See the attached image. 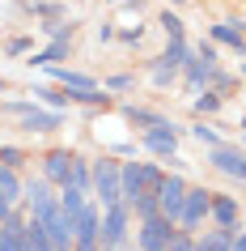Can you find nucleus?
<instances>
[{"label":"nucleus","mask_w":246,"mask_h":251,"mask_svg":"<svg viewBox=\"0 0 246 251\" xmlns=\"http://www.w3.org/2000/svg\"><path fill=\"white\" fill-rule=\"evenodd\" d=\"M132 230H136V217H132L128 200H115L102 209V230H98V243L106 247H128L132 243Z\"/></svg>","instance_id":"f257e3e1"},{"label":"nucleus","mask_w":246,"mask_h":251,"mask_svg":"<svg viewBox=\"0 0 246 251\" xmlns=\"http://www.w3.org/2000/svg\"><path fill=\"white\" fill-rule=\"evenodd\" d=\"M161 166L157 162H119V192H123V200H136L144 196V192H157V183H161Z\"/></svg>","instance_id":"f03ea898"},{"label":"nucleus","mask_w":246,"mask_h":251,"mask_svg":"<svg viewBox=\"0 0 246 251\" xmlns=\"http://www.w3.org/2000/svg\"><path fill=\"white\" fill-rule=\"evenodd\" d=\"M98 230H102V204L89 196V200H85V209L72 217V251H102Z\"/></svg>","instance_id":"7ed1b4c3"},{"label":"nucleus","mask_w":246,"mask_h":251,"mask_svg":"<svg viewBox=\"0 0 246 251\" xmlns=\"http://www.w3.org/2000/svg\"><path fill=\"white\" fill-rule=\"evenodd\" d=\"M89 196L98 200V204H115V200H123V192H119V158H111V153H102V158H93V183H89Z\"/></svg>","instance_id":"20e7f679"},{"label":"nucleus","mask_w":246,"mask_h":251,"mask_svg":"<svg viewBox=\"0 0 246 251\" xmlns=\"http://www.w3.org/2000/svg\"><path fill=\"white\" fill-rule=\"evenodd\" d=\"M208 204H212V192L208 187H187V196H182V209H179V230H187V234H200L208 222Z\"/></svg>","instance_id":"39448f33"},{"label":"nucleus","mask_w":246,"mask_h":251,"mask_svg":"<svg viewBox=\"0 0 246 251\" xmlns=\"http://www.w3.org/2000/svg\"><path fill=\"white\" fill-rule=\"evenodd\" d=\"M174 230H179V226L170 222L166 213H153V217H140L132 234H136V247H140V251H161V247L170 243Z\"/></svg>","instance_id":"423d86ee"},{"label":"nucleus","mask_w":246,"mask_h":251,"mask_svg":"<svg viewBox=\"0 0 246 251\" xmlns=\"http://www.w3.org/2000/svg\"><path fill=\"white\" fill-rule=\"evenodd\" d=\"M140 145L153 153V158L170 162V158H179V128L170 124V119H161V124H153V128H144L140 132Z\"/></svg>","instance_id":"0eeeda50"},{"label":"nucleus","mask_w":246,"mask_h":251,"mask_svg":"<svg viewBox=\"0 0 246 251\" xmlns=\"http://www.w3.org/2000/svg\"><path fill=\"white\" fill-rule=\"evenodd\" d=\"M208 166L212 171H221L225 179H238V183H246V149H238V145H212L208 149Z\"/></svg>","instance_id":"6e6552de"},{"label":"nucleus","mask_w":246,"mask_h":251,"mask_svg":"<svg viewBox=\"0 0 246 251\" xmlns=\"http://www.w3.org/2000/svg\"><path fill=\"white\" fill-rule=\"evenodd\" d=\"M187 179L182 175H161V183H157V209L166 213L170 222H179V209H182V196H187Z\"/></svg>","instance_id":"1a4fd4ad"},{"label":"nucleus","mask_w":246,"mask_h":251,"mask_svg":"<svg viewBox=\"0 0 246 251\" xmlns=\"http://www.w3.org/2000/svg\"><path fill=\"white\" fill-rule=\"evenodd\" d=\"M72 162H77V153H72V149H47V153H43V166H39V175L43 179H47V183H68V175H72Z\"/></svg>","instance_id":"9d476101"},{"label":"nucleus","mask_w":246,"mask_h":251,"mask_svg":"<svg viewBox=\"0 0 246 251\" xmlns=\"http://www.w3.org/2000/svg\"><path fill=\"white\" fill-rule=\"evenodd\" d=\"M26 222H30V213L22 204L0 222V251H22L26 247Z\"/></svg>","instance_id":"9b49d317"},{"label":"nucleus","mask_w":246,"mask_h":251,"mask_svg":"<svg viewBox=\"0 0 246 251\" xmlns=\"http://www.w3.org/2000/svg\"><path fill=\"white\" fill-rule=\"evenodd\" d=\"M217 60H204V55H195L191 51V60L182 64V81L191 85V90H212V81H217Z\"/></svg>","instance_id":"f8f14e48"},{"label":"nucleus","mask_w":246,"mask_h":251,"mask_svg":"<svg viewBox=\"0 0 246 251\" xmlns=\"http://www.w3.org/2000/svg\"><path fill=\"white\" fill-rule=\"evenodd\" d=\"M208 39L221 43V47H233V51L246 60V26L242 22H229V17H225V22H212V26H208Z\"/></svg>","instance_id":"ddd939ff"},{"label":"nucleus","mask_w":246,"mask_h":251,"mask_svg":"<svg viewBox=\"0 0 246 251\" xmlns=\"http://www.w3.org/2000/svg\"><path fill=\"white\" fill-rule=\"evenodd\" d=\"M208 222L221 226V230H238V196H225V192H212V204H208Z\"/></svg>","instance_id":"4468645a"},{"label":"nucleus","mask_w":246,"mask_h":251,"mask_svg":"<svg viewBox=\"0 0 246 251\" xmlns=\"http://www.w3.org/2000/svg\"><path fill=\"white\" fill-rule=\"evenodd\" d=\"M60 124H64V111H51V106H30L26 115H22V132H55V128H60Z\"/></svg>","instance_id":"2eb2a0df"},{"label":"nucleus","mask_w":246,"mask_h":251,"mask_svg":"<svg viewBox=\"0 0 246 251\" xmlns=\"http://www.w3.org/2000/svg\"><path fill=\"white\" fill-rule=\"evenodd\" d=\"M72 55V39H51L43 51H30L26 64L30 68H47V64H60V60H68Z\"/></svg>","instance_id":"dca6fc26"},{"label":"nucleus","mask_w":246,"mask_h":251,"mask_svg":"<svg viewBox=\"0 0 246 251\" xmlns=\"http://www.w3.org/2000/svg\"><path fill=\"white\" fill-rule=\"evenodd\" d=\"M30 94H34V102L51 106V111H68V106H72V102H68V90H64V85H47V81H34V90H30Z\"/></svg>","instance_id":"f3484780"},{"label":"nucleus","mask_w":246,"mask_h":251,"mask_svg":"<svg viewBox=\"0 0 246 251\" xmlns=\"http://www.w3.org/2000/svg\"><path fill=\"white\" fill-rule=\"evenodd\" d=\"M195 251H233V230H221V226L200 230L195 234Z\"/></svg>","instance_id":"a211bd4d"},{"label":"nucleus","mask_w":246,"mask_h":251,"mask_svg":"<svg viewBox=\"0 0 246 251\" xmlns=\"http://www.w3.org/2000/svg\"><path fill=\"white\" fill-rule=\"evenodd\" d=\"M22 183H26V175H22V171L0 166V196L9 200V204H22Z\"/></svg>","instance_id":"6ab92c4d"},{"label":"nucleus","mask_w":246,"mask_h":251,"mask_svg":"<svg viewBox=\"0 0 246 251\" xmlns=\"http://www.w3.org/2000/svg\"><path fill=\"white\" fill-rule=\"evenodd\" d=\"M55 192H60V209L68 213V222H72V217L85 209V200H89V192H81V187H72V183H60Z\"/></svg>","instance_id":"aec40b11"},{"label":"nucleus","mask_w":246,"mask_h":251,"mask_svg":"<svg viewBox=\"0 0 246 251\" xmlns=\"http://www.w3.org/2000/svg\"><path fill=\"white\" fill-rule=\"evenodd\" d=\"M157 60H161V64H170V68H179V73H182V64L191 60V43H187V39H170V43H166V51L157 55Z\"/></svg>","instance_id":"412c9836"},{"label":"nucleus","mask_w":246,"mask_h":251,"mask_svg":"<svg viewBox=\"0 0 246 251\" xmlns=\"http://www.w3.org/2000/svg\"><path fill=\"white\" fill-rule=\"evenodd\" d=\"M221 102H225V94H217V90H200L191 106H195V115H200V119H212V115L221 111Z\"/></svg>","instance_id":"4be33fe9"},{"label":"nucleus","mask_w":246,"mask_h":251,"mask_svg":"<svg viewBox=\"0 0 246 251\" xmlns=\"http://www.w3.org/2000/svg\"><path fill=\"white\" fill-rule=\"evenodd\" d=\"M123 119H128L132 128H153V124H161L166 115H157V111H149V106H123Z\"/></svg>","instance_id":"5701e85b"},{"label":"nucleus","mask_w":246,"mask_h":251,"mask_svg":"<svg viewBox=\"0 0 246 251\" xmlns=\"http://www.w3.org/2000/svg\"><path fill=\"white\" fill-rule=\"evenodd\" d=\"M68 183L81 187V192H89V183H93V158H81V153H77V162H72V175H68Z\"/></svg>","instance_id":"b1692460"},{"label":"nucleus","mask_w":246,"mask_h":251,"mask_svg":"<svg viewBox=\"0 0 246 251\" xmlns=\"http://www.w3.org/2000/svg\"><path fill=\"white\" fill-rule=\"evenodd\" d=\"M26 247H30V251H51V238H47L43 222H34V217L26 222Z\"/></svg>","instance_id":"393cba45"},{"label":"nucleus","mask_w":246,"mask_h":251,"mask_svg":"<svg viewBox=\"0 0 246 251\" xmlns=\"http://www.w3.org/2000/svg\"><path fill=\"white\" fill-rule=\"evenodd\" d=\"M149 77H153L157 90H170V85L179 81V68H170V64H161V60H153V64H149Z\"/></svg>","instance_id":"a878e982"},{"label":"nucleus","mask_w":246,"mask_h":251,"mask_svg":"<svg viewBox=\"0 0 246 251\" xmlns=\"http://www.w3.org/2000/svg\"><path fill=\"white\" fill-rule=\"evenodd\" d=\"M191 136L200 141V145H208V149H212V145H221L217 124H208V119H195V124H191Z\"/></svg>","instance_id":"bb28decb"},{"label":"nucleus","mask_w":246,"mask_h":251,"mask_svg":"<svg viewBox=\"0 0 246 251\" xmlns=\"http://www.w3.org/2000/svg\"><path fill=\"white\" fill-rule=\"evenodd\" d=\"M26 149H17V145H0V166H13V171H22L26 166Z\"/></svg>","instance_id":"cd10ccee"},{"label":"nucleus","mask_w":246,"mask_h":251,"mask_svg":"<svg viewBox=\"0 0 246 251\" xmlns=\"http://www.w3.org/2000/svg\"><path fill=\"white\" fill-rule=\"evenodd\" d=\"M157 26L166 30V39H187V34H182V17H179V13H170V9L161 13V22H157Z\"/></svg>","instance_id":"c85d7f7f"},{"label":"nucleus","mask_w":246,"mask_h":251,"mask_svg":"<svg viewBox=\"0 0 246 251\" xmlns=\"http://www.w3.org/2000/svg\"><path fill=\"white\" fill-rule=\"evenodd\" d=\"M30 13H39L43 22H51V17H64V4H55V0H34Z\"/></svg>","instance_id":"c756f323"},{"label":"nucleus","mask_w":246,"mask_h":251,"mask_svg":"<svg viewBox=\"0 0 246 251\" xmlns=\"http://www.w3.org/2000/svg\"><path fill=\"white\" fill-rule=\"evenodd\" d=\"M161 251H195V234H187V230H174L170 234V243Z\"/></svg>","instance_id":"7c9ffc66"},{"label":"nucleus","mask_w":246,"mask_h":251,"mask_svg":"<svg viewBox=\"0 0 246 251\" xmlns=\"http://www.w3.org/2000/svg\"><path fill=\"white\" fill-rule=\"evenodd\" d=\"M132 85H136L132 73H115V77H106V90H111V94H128Z\"/></svg>","instance_id":"2f4dec72"},{"label":"nucleus","mask_w":246,"mask_h":251,"mask_svg":"<svg viewBox=\"0 0 246 251\" xmlns=\"http://www.w3.org/2000/svg\"><path fill=\"white\" fill-rule=\"evenodd\" d=\"M4 51H9V55H30V51H34V43H30L26 34H17V39H9V47H4Z\"/></svg>","instance_id":"473e14b6"},{"label":"nucleus","mask_w":246,"mask_h":251,"mask_svg":"<svg viewBox=\"0 0 246 251\" xmlns=\"http://www.w3.org/2000/svg\"><path fill=\"white\" fill-rule=\"evenodd\" d=\"M119 43H128V47H136V43L144 39V26H128V30H115Z\"/></svg>","instance_id":"72a5a7b5"},{"label":"nucleus","mask_w":246,"mask_h":251,"mask_svg":"<svg viewBox=\"0 0 246 251\" xmlns=\"http://www.w3.org/2000/svg\"><path fill=\"white\" fill-rule=\"evenodd\" d=\"M30 106H34V102H17V98H13V102H4V115H17V119H22Z\"/></svg>","instance_id":"f704fd0d"},{"label":"nucleus","mask_w":246,"mask_h":251,"mask_svg":"<svg viewBox=\"0 0 246 251\" xmlns=\"http://www.w3.org/2000/svg\"><path fill=\"white\" fill-rule=\"evenodd\" d=\"M93 39H98V43H111V39H115V26H111V22H102V26L93 30Z\"/></svg>","instance_id":"c9c22d12"},{"label":"nucleus","mask_w":246,"mask_h":251,"mask_svg":"<svg viewBox=\"0 0 246 251\" xmlns=\"http://www.w3.org/2000/svg\"><path fill=\"white\" fill-rule=\"evenodd\" d=\"M233 251H246V226H238V230H233Z\"/></svg>","instance_id":"e433bc0d"},{"label":"nucleus","mask_w":246,"mask_h":251,"mask_svg":"<svg viewBox=\"0 0 246 251\" xmlns=\"http://www.w3.org/2000/svg\"><path fill=\"white\" fill-rule=\"evenodd\" d=\"M106 4H115V9H144V0H106Z\"/></svg>","instance_id":"4c0bfd02"},{"label":"nucleus","mask_w":246,"mask_h":251,"mask_svg":"<svg viewBox=\"0 0 246 251\" xmlns=\"http://www.w3.org/2000/svg\"><path fill=\"white\" fill-rule=\"evenodd\" d=\"M13 209H17V204H9V200L0 196V222H4V217H9V213H13Z\"/></svg>","instance_id":"58836bf2"},{"label":"nucleus","mask_w":246,"mask_h":251,"mask_svg":"<svg viewBox=\"0 0 246 251\" xmlns=\"http://www.w3.org/2000/svg\"><path fill=\"white\" fill-rule=\"evenodd\" d=\"M123 251H140V247H136V243H128V247H123Z\"/></svg>","instance_id":"ea45409f"},{"label":"nucleus","mask_w":246,"mask_h":251,"mask_svg":"<svg viewBox=\"0 0 246 251\" xmlns=\"http://www.w3.org/2000/svg\"><path fill=\"white\" fill-rule=\"evenodd\" d=\"M170 4H187V0H170Z\"/></svg>","instance_id":"a19ab883"},{"label":"nucleus","mask_w":246,"mask_h":251,"mask_svg":"<svg viewBox=\"0 0 246 251\" xmlns=\"http://www.w3.org/2000/svg\"><path fill=\"white\" fill-rule=\"evenodd\" d=\"M242 132H246V115H242Z\"/></svg>","instance_id":"79ce46f5"},{"label":"nucleus","mask_w":246,"mask_h":251,"mask_svg":"<svg viewBox=\"0 0 246 251\" xmlns=\"http://www.w3.org/2000/svg\"><path fill=\"white\" fill-rule=\"evenodd\" d=\"M0 90H4V77H0Z\"/></svg>","instance_id":"37998d69"},{"label":"nucleus","mask_w":246,"mask_h":251,"mask_svg":"<svg viewBox=\"0 0 246 251\" xmlns=\"http://www.w3.org/2000/svg\"><path fill=\"white\" fill-rule=\"evenodd\" d=\"M242 77H246V64H242Z\"/></svg>","instance_id":"c03bdc74"}]
</instances>
